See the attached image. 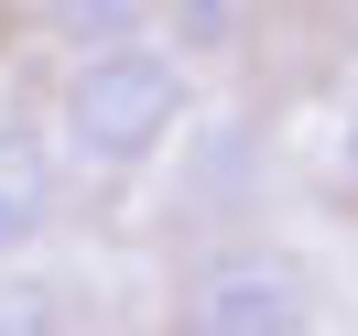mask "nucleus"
I'll use <instances>...</instances> for the list:
<instances>
[{
    "instance_id": "nucleus-6",
    "label": "nucleus",
    "mask_w": 358,
    "mask_h": 336,
    "mask_svg": "<svg viewBox=\"0 0 358 336\" xmlns=\"http://www.w3.org/2000/svg\"><path fill=\"white\" fill-rule=\"evenodd\" d=\"M0 336H55V293L22 261H0Z\"/></svg>"
},
{
    "instance_id": "nucleus-1",
    "label": "nucleus",
    "mask_w": 358,
    "mask_h": 336,
    "mask_svg": "<svg viewBox=\"0 0 358 336\" xmlns=\"http://www.w3.org/2000/svg\"><path fill=\"white\" fill-rule=\"evenodd\" d=\"M55 131L87 174H141L185 141V54L131 33V44H87L55 87Z\"/></svg>"
},
{
    "instance_id": "nucleus-5",
    "label": "nucleus",
    "mask_w": 358,
    "mask_h": 336,
    "mask_svg": "<svg viewBox=\"0 0 358 336\" xmlns=\"http://www.w3.org/2000/svg\"><path fill=\"white\" fill-rule=\"evenodd\" d=\"M250 11H261V0H152V22L174 33V54H185V66H196V54H239Z\"/></svg>"
},
{
    "instance_id": "nucleus-4",
    "label": "nucleus",
    "mask_w": 358,
    "mask_h": 336,
    "mask_svg": "<svg viewBox=\"0 0 358 336\" xmlns=\"http://www.w3.org/2000/svg\"><path fill=\"white\" fill-rule=\"evenodd\" d=\"M44 11V33L66 54H87V44H131V33H152V0H33Z\"/></svg>"
},
{
    "instance_id": "nucleus-7",
    "label": "nucleus",
    "mask_w": 358,
    "mask_h": 336,
    "mask_svg": "<svg viewBox=\"0 0 358 336\" xmlns=\"http://www.w3.org/2000/svg\"><path fill=\"white\" fill-rule=\"evenodd\" d=\"M348 184H358V109H348Z\"/></svg>"
},
{
    "instance_id": "nucleus-3",
    "label": "nucleus",
    "mask_w": 358,
    "mask_h": 336,
    "mask_svg": "<svg viewBox=\"0 0 358 336\" xmlns=\"http://www.w3.org/2000/svg\"><path fill=\"white\" fill-rule=\"evenodd\" d=\"M55 206H66V174H55V141L33 119H0V261H33L55 239Z\"/></svg>"
},
{
    "instance_id": "nucleus-2",
    "label": "nucleus",
    "mask_w": 358,
    "mask_h": 336,
    "mask_svg": "<svg viewBox=\"0 0 358 336\" xmlns=\"http://www.w3.org/2000/svg\"><path fill=\"white\" fill-rule=\"evenodd\" d=\"M185 336H315V271L271 239H228L185 282Z\"/></svg>"
}]
</instances>
